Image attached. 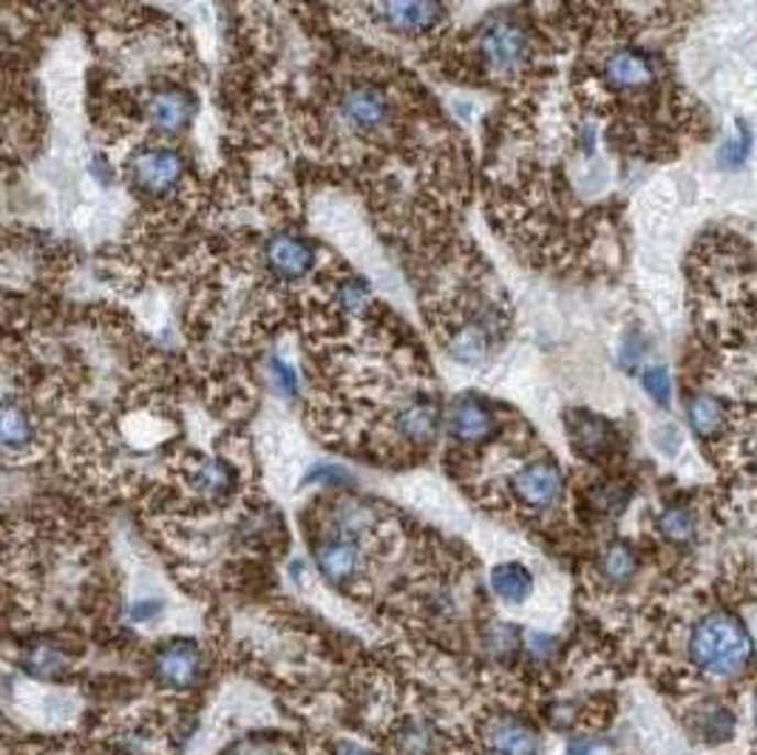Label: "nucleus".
Here are the masks:
<instances>
[{
	"instance_id": "f257e3e1",
	"label": "nucleus",
	"mask_w": 757,
	"mask_h": 755,
	"mask_svg": "<svg viewBox=\"0 0 757 755\" xmlns=\"http://www.w3.org/2000/svg\"><path fill=\"white\" fill-rule=\"evenodd\" d=\"M690 659L715 679H735L751 661V636L732 614H710L692 627Z\"/></svg>"
},
{
	"instance_id": "f03ea898",
	"label": "nucleus",
	"mask_w": 757,
	"mask_h": 755,
	"mask_svg": "<svg viewBox=\"0 0 757 755\" xmlns=\"http://www.w3.org/2000/svg\"><path fill=\"white\" fill-rule=\"evenodd\" d=\"M476 54L491 75L508 77L530 61V34L519 21H489L476 32Z\"/></svg>"
},
{
	"instance_id": "7ed1b4c3",
	"label": "nucleus",
	"mask_w": 757,
	"mask_h": 755,
	"mask_svg": "<svg viewBox=\"0 0 757 755\" xmlns=\"http://www.w3.org/2000/svg\"><path fill=\"white\" fill-rule=\"evenodd\" d=\"M128 171H131L136 188L162 196L179 185L182 174H185V156L168 145H145V149L136 151Z\"/></svg>"
},
{
	"instance_id": "20e7f679",
	"label": "nucleus",
	"mask_w": 757,
	"mask_h": 755,
	"mask_svg": "<svg viewBox=\"0 0 757 755\" xmlns=\"http://www.w3.org/2000/svg\"><path fill=\"white\" fill-rule=\"evenodd\" d=\"M341 117L361 136L381 134L392 120V102L372 83H352L341 95Z\"/></svg>"
},
{
	"instance_id": "39448f33",
	"label": "nucleus",
	"mask_w": 757,
	"mask_h": 755,
	"mask_svg": "<svg viewBox=\"0 0 757 755\" xmlns=\"http://www.w3.org/2000/svg\"><path fill=\"white\" fill-rule=\"evenodd\" d=\"M511 489L519 503L539 512V508L553 506L564 492V474L557 460L537 458L525 463L519 472L511 478Z\"/></svg>"
},
{
	"instance_id": "423d86ee",
	"label": "nucleus",
	"mask_w": 757,
	"mask_h": 755,
	"mask_svg": "<svg viewBox=\"0 0 757 755\" xmlns=\"http://www.w3.org/2000/svg\"><path fill=\"white\" fill-rule=\"evenodd\" d=\"M602 75L613 91H644L656 83L658 63L647 48L618 46L604 57Z\"/></svg>"
},
{
	"instance_id": "0eeeda50",
	"label": "nucleus",
	"mask_w": 757,
	"mask_h": 755,
	"mask_svg": "<svg viewBox=\"0 0 757 755\" xmlns=\"http://www.w3.org/2000/svg\"><path fill=\"white\" fill-rule=\"evenodd\" d=\"M201 674V650L194 639H171L154 654V676L165 688H190Z\"/></svg>"
},
{
	"instance_id": "6e6552de",
	"label": "nucleus",
	"mask_w": 757,
	"mask_h": 755,
	"mask_svg": "<svg viewBox=\"0 0 757 755\" xmlns=\"http://www.w3.org/2000/svg\"><path fill=\"white\" fill-rule=\"evenodd\" d=\"M196 114V100L190 91L182 88H162L154 91L145 102V120L147 125L160 136H179L182 131H188Z\"/></svg>"
},
{
	"instance_id": "1a4fd4ad",
	"label": "nucleus",
	"mask_w": 757,
	"mask_h": 755,
	"mask_svg": "<svg viewBox=\"0 0 757 755\" xmlns=\"http://www.w3.org/2000/svg\"><path fill=\"white\" fill-rule=\"evenodd\" d=\"M264 264L273 276L284 278V282H295L304 278L309 270L316 267V248L312 242L298 233H275L267 244H264Z\"/></svg>"
},
{
	"instance_id": "9d476101",
	"label": "nucleus",
	"mask_w": 757,
	"mask_h": 755,
	"mask_svg": "<svg viewBox=\"0 0 757 755\" xmlns=\"http://www.w3.org/2000/svg\"><path fill=\"white\" fill-rule=\"evenodd\" d=\"M316 562L318 571L327 577L329 582L343 586L358 573L361 568V548H358V539L349 537V534L336 532L332 537H327L323 543L316 546Z\"/></svg>"
},
{
	"instance_id": "9b49d317",
	"label": "nucleus",
	"mask_w": 757,
	"mask_h": 755,
	"mask_svg": "<svg viewBox=\"0 0 757 755\" xmlns=\"http://www.w3.org/2000/svg\"><path fill=\"white\" fill-rule=\"evenodd\" d=\"M496 429V415L494 409H489V404L474 395H465V398H457L449 409V431L451 438L460 440V444H476V440H485L489 435H494Z\"/></svg>"
},
{
	"instance_id": "f8f14e48",
	"label": "nucleus",
	"mask_w": 757,
	"mask_h": 755,
	"mask_svg": "<svg viewBox=\"0 0 757 755\" xmlns=\"http://www.w3.org/2000/svg\"><path fill=\"white\" fill-rule=\"evenodd\" d=\"M395 429L401 438H406L415 446L431 444L437 429H440V409H437L435 398H429V395H415V398L397 406Z\"/></svg>"
},
{
	"instance_id": "ddd939ff",
	"label": "nucleus",
	"mask_w": 757,
	"mask_h": 755,
	"mask_svg": "<svg viewBox=\"0 0 757 755\" xmlns=\"http://www.w3.org/2000/svg\"><path fill=\"white\" fill-rule=\"evenodd\" d=\"M375 14L395 32L423 34L440 26L446 9L437 3H386V7H377Z\"/></svg>"
},
{
	"instance_id": "4468645a",
	"label": "nucleus",
	"mask_w": 757,
	"mask_h": 755,
	"mask_svg": "<svg viewBox=\"0 0 757 755\" xmlns=\"http://www.w3.org/2000/svg\"><path fill=\"white\" fill-rule=\"evenodd\" d=\"M485 742L496 755H537L539 749L537 733L511 715H496L494 722H489Z\"/></svg>"
},
{
	"instance_id": "2eb2a0df",
	"label": "nucleus",
	"mask_w": 757,
	"mask_h": 755,
	"mask_svg": "<svg viewBox=\"0 0 757 755\" xmlns=\"http://www.w3.org/2000/svg\"><path fill=\"white\" fill-rule=\"evenodd\" d=\"M34 440V420L18 401L0 404V449L26 452Z\"/></svg>"
},
{
	"instance_id": "dca6fc26",
	"label": "nucleus",
	"mask_w": 757,
	"mask_h": 755,
	"mask_svg": "<svg viewBox=\"0 0 757 755\" xmlns=\"http://www.w3.org/2000/svg\"><path fill=\"white\" fill-rule=\"evenodd\" d=\"M190 483H194V489L201 494V497L224 500L230 492H233L235 472H233V466L224 463V460L208 458V460H199V463L194 466Z\"/></svg>"
},
{
	"instance_id": "f3484780",
	"label": "nucleus",
	"mask_w": 757,
	"mask_h": 755,
	"mask_svg": "<svg viewBox=\"0 0 757 755\" xmlns=\"http://www.w3.org/2000/svg\"><path fill=\"white\" fill-rule=\"evenodd\" d=\"M611 440L613 429L604 424L602 418H596V415L582 412V415L573 418V446H577L584 458H599V455H604L611 449Z\"/></svg>"
},
{
	"instance_id": "a211bd4d",
	"label": "nucleus",
	"mask_w": 757,
	"mask_h": 755,
	"mask_svg": "<svg viewBox=\"0 0 757 755\" xmlns=\"http://www.w3.org/2000/svg\"><path fill=\"white\" fill-rule=\"evenodd\" d=\"M687 420H690L692 431L701 435V438H710L715 431H721L726 420L724 401L710 395V392H701V395H692L690 404H687Z\"/></svg>"
},
{
	"instance_id": "6ab92c4d",
	"label": "nucleus",
	"mask_w": 757,
	"mask_h": 755,
	"mask_svg": "<svg viewBox=\"0 0 757 755\" xmlns=\"http://www.w3.org/2000/svg\"><path fill=\"white\" fill-rule=\"evenodd\" d=\"M530 586H534V582H530V573L525 571L523 566H516V562L496 566L494 571H491V588H494L496 597L505 602H523L530 593Z\"/></svg>"
},
{
	"instance_id": "aec40b11",
	"label": "nucleus",
	"mask_w": 757,
	"mask_h": 755,
	"mask_svg": "<svg viewBox=\"0 0 757 755\" xmlns=\"http://www.w3.org/2000/svg\"><path fill=\"white\" fill-rule=\"evenodd\" d=\"M636 568H638L636 551H633L627 543H613V546L602 554L604 580L613 582V586H624V582H630L633 573H636Z\"/></svg>"
},
{
	"instance_id": "412c9836",
	"label": "nucleus",
	"mask_w": 757,
	"mask_h": 755,
	"mask_svg": "<svg viewBox=\"0 0 757 755\" xmlns=\"http://www.w3.org/2000/svg\"><path fill=\"white\" fill-rule=\"evenodd\" d=\"M658 532L663 534V539L684 546L695 537V517L684 506H670L658 517Z\"/></svg>"
},
{
	"instance_id": "4be33fe9",
	"label": "nucleus",
	"mask_w": 757,
	"mask_h": 755,
	"mask_svg": "<svg viewBox=\"0 0 757 755\" xmlns=\"http://www.w3.org/2000/svg\"><path fill=\"white\" fill-rule=\"evenodd\" d=\"M26 670L37 679H57L66 670V659L57 647L37 645L32 654L26 656Z\"/></svg>"
},
{
	"instance_id": "5701e85b",
	"label": "nucleus",
	"mask_w": 757,
	"mask_h": 755,
	"mask_svg": "<svg viewBox=\"0 0 757 755\" xmlns=\"http://www.w3.org/2000/svg\"><path fill=\"white\" fill-rule=\"evenodd\" d=\"M749 154H751V131L746 129L744 122H737V134H732L729 140L724 142V149L717 151V162H721L724 168H737V165H744V160Z\"/></svg>"
},
{
	"instance_id": "b1692460",
	"label": "nucleus",
	"mask_w": 757,
	"mask_h": 755,
	"mask_svg": "<svg viewBox=\"0 0 757 755\" xmlns=\"http://www.w3.org/2000/svg\"><path fill=\"white\" fill-rule=\"evenodd\" d=\"M641 384L647 390L650 398H656L658 404H670V375L663 366H650V370L641 372Z\"/></svg>"
},
{
	"instance_id": "393cba45",
	"label": "nucleus",
	"mask_w": 757,
	"mask_h": 755,
	"mask_svg": "<svg viewBox=\"0 0 757 755\" xmlns=\"http://www.w3.org/2000/svg\"><path fill=\"white\" fill-rule=\"evenodd\" d=\"M401 749L403 755H426L431 749V733L423 724L412 722L401 733Z\"/></svg>"
},
{
	"instance_id": "a878e982",
	"label": "nucleus",
	"mask_w": 757,
	"mask_h": 755,
	"mask_svg": "<svg viewBox=\"0 0 757 755\" xmlns=\"http://www.w3.org/2000/svg\"><path fill=\"white\" fill-rule=\"evenodd\" d=\"M270 378H273L275 392L284 395V398H293L295 392H298V375H295L293 366L284 364L282 358H273V361H270Z\"/></svg>"
},
{
	"instance_id": "bb28decb",
	"label": "nucleus",
	"mask_w": 757,
	"mask_h": 755,
	"mask_svg": "<svg viewBox=\"0 0 757 755\" xmlns=\"http://www.w3.org/2000/svg\"><path fill=\"white\" fill-rule=\"evenodd\" d=\"M366 298H369L366 284L358 282V278H349L341 291H338V304H341L347 313L363 310V307H366Z\"/></svg>"
},
{
	"instance_id": "cd10ccee",
	"label": "nucleus",
	"mask_w": 757,
	"mask_h": 755,
	"mask_svg": "<svg viewBox=\"0 0 757 755\" xmlns=\"http://www.w3.org/2000/svg\"><path fill=\"white\" fill-rule=\"evenodd\" d=\"M641 352H644V341L638 336H630L622 344V364L624 366H636L638 358H641Z\"/></svg>"
},
{
	"instance_id": "c85d7f7f",
	"label": "nucleus",
	"mask_w": 757,
	"mask_h": 755,
	"mask_svg": "<svg viewBox=\"0 0 757 755\" xmlns=\"http://www.w3.org/2000/svg\"><path fill=\"white\" fill-rule=\"evenodd\" d=\"M160 608L162 605L156 600H140L134 608H131V620H136V622L154 620V616L160 614Z\"/></svg>"
},
{
	"instance_id": "c756f323",
	"label": "nucleus",
	"mask_w": 757,
	"mask_h": 755,
	"mask_svg": "<svg viewBox=\"0 0 757 755\" xmlns=\"http://www.w3.org/2000/svg\"><path fill=\"white\" fill-rule=\"evenodd\" d=\"M338 755H375V753H369V749L358 747V744H341V747H338Z\"/></svg>"
},
{
	"instance_id": "7c9ffc66",
	"label": "nucleus",
	"mask_w": 757,
	"mask_h": 755,
	"mask_svg": "<svg viewBox=\"0 0 757 755\" xmlns=\"http://www.w3.org/2000/svg\"><path fill=\"white\" fill-rule=\"evenodd\" d=\"M590 749H593V744H590V742L570 744V755H590Z\"/></svg>"
},
{
	"instance_id": "2f4dec72",
	"label": "nucleus",
	"mask_w": 757,
	"mask_h": 755,
	"mask_svg": "<svg viewBox=\"0 0 757 755\" xmlns=\"http://www.w3.org/2000/svg\"><path fill=\"white\" fill-rule=\"evenodd\" d=\"M755 724H757V696H755Z\"/></svg>"
}]
</instances>
